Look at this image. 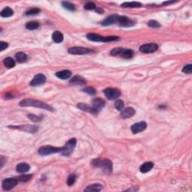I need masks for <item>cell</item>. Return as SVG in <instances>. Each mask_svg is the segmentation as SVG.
Segmentation results:
<instances>
[{
  "mask_svg": "<svg viewBox=\"0 0 192 192\" xmlns=\"http://www.w3.org/2000/svg\"><path fill=\"white\" fill-rule=\"evenodd\" d=\"M20 107H38V108L44 109L47 110H51L54 111V109L49 104H46L43 101H39V100L32 99V98H26V99L22 100L20 102Z\"/></svg>",
  "mask_w": 192,
  "mask_h": 192,
  "instance_id": "6da1fadb",
  "label": "cell"
},
{
  "mask_svg": "<svg viewBox=\"0 0 192 192\" xmlns=\"http://www.w3.org/2000/svg\"><path fill=\"white\" fill-rule=\"evenodd\" d=\"M92 164L96 167L102 168L103 170L108 174L112 172V170H113V163L109 159H95L92 161Z\"/></svg>",
  "mask_w": 192,
  "mask_h": 192,
  "instance_id": "7a4b0ae2",
  "label": "cell"
},
{
  "mask_svg": "<svg viewBox=\"0 0 192 192\" xmlns=\"http://www.w3.org/2000/svg\"><path fill=\"white\" fill-rule=\"evenodd\" d=\"M134 51L130 49H124L122 47H116L110 51V55L113 57H121L125 59H131L133 57Z\"/></svg>",
  "mask_w": 192,
  "mask_h": 192,
  "instance_id": "3957f363",
  "label": "cell"
},
{
  "mask_svg": "<svg viewBox=\"0 0 192 192\" xmlns=\"http://www.w3.org/2000/svg\"><path fill=\"white\" fill-rule=\"evenodd\" d=\"M63 150V147H54L51 146H45L39 148L38 153L41 156H49V155L54 154V153H62Z\"/></svg>",
  "mask_w": 192,
  "mask_h": 192,
  "instance_id": "277c9868",
  "label": "cell"
},
{
  "mask_svg": "<svg viewBox=\"0 0 192 192\" xmlns=\"http://www.w3.org/2000/svg\"><path fill=\"white\" fill-rule=\"evenodd\" d=\"M77 144V140L75 138H71L65 143V147H63V150L62 155L64 156H69L74 150Z\"/></svg>",
  "mask_w": 192,
  "mask_h": 192,
  "instance_id": "5b68a950",
  "label": "cell"
},
{
  "mask_svg": "<svg viewBox=\"0 0 192 192\" xmlns=\"http://www.w3.org/2000/svg\"><path fill=\"white\" fill-rule=\"evenodd\" d=\"M68 53L72 55H86V54H91L93 52L92 50L89 49L86 47H73L68 49Z\"/></svg>",
  "mask_w": 192,
  "mask_h": 192,
  "instance_id": "8992f818",
  "label": "cell"
},
{
  "mask_svg": "<svg viewBox=\"0 0 192 192\" xmlns=\"http://www.w3.org/2000/svg\"><path fill=\"white\" fill-rule=\"evenodd\" d=\"M105 96L109 100H114L118 98L120 96L121 92L118 89L107 88L104 91Z\"/></svg>",
  "mask_w": 192,
  "mask_h": 192,
  "instance_id": "52a82bcc",
  "label": "cell"
},
{
  "mask_svg": "<svg viewBox=\"0 0 192 192\" xmlns=\"http://www.w3.org/2000/svg\"><path fill=\"white\" fill-rule=\"evenodd\" d=\"M159 48V46L156 43H150V44H146L142 45L140 47V52L143 54H150V53H154Z\"/></svg>",
  "mask_w": 192,
  "mask_h": 192,
  "instance_id": "ba28073f",
  "label": "cell"
},
{
  "mask_svg": "<svg viewBox=\"0 0 192 192\" xmlns=\"http://www.w3.org/2000/svg\"><path fill=\"white\" fill-rule=\"evenodd\" d=\"M17 185V180L16 179L8 178L2 182V188L5 191H10L14 188Z\"/></svg>",
  "mask_w": 192,
  "mask_h": 192,
  "instance_id": "9c48e42d",
  "label": "cell"
},
{
  "mask_svg": "<svg viewBox=\"0 0 192 192\" xmlns=\"http://www.w3.org/2000/svg\"><path fill=\"white\" fill-rule=\"evenodd\" d=\"M46 82V77L42 74H38L34 77L32 80L31 81L29 85L31 86H38L43 85Z\"/></svg>",
  "mask_w": 192,
  "mask_h": 192,
  "instance_id": "30bf717a",
  "label": "cell"
},
{
  "mask_svg": "<svg viewBox=\"0 0 192 192\" xmlns=\"http://www.w3.org/2000/svg\"><path fill=\"white\" fill-rule=\"evenodd\" d=\"M147 124L146 122H140L134 124L131 127V130L132 131L133 134H137V133L142 132L143 131L147 128Z\"/></svg>",
  "mask_w": 192,
  "mask_h": 192,
  "instance_id": "8fae6325",
  "label": "cell"
},
{
  "mask_svg": "<svg viewBox=\"0 0 192 192\" xmlns=\"http://www.w3.org/2000/svg\"><path fill=\"white\" fill-rule=\"evenodd\" d=\"M118 23H119V26H123V27H130V26H132L134 25V20L130 19L129 17H125V16L119 17Z\"/></svg>",
  "mask_w": 192,
  "mask_h": 192,
  "instance_id": "7c38bea8",
  "label": "cell"
},
{
  "mask_svg": "<svg viewBox=\"0 0 192 192\" xmlns=\"http://www.w3.org/2000/svg\"><path fill=\"white\" fill-rule=\"evenodd\" d=\"M105 106V101L99 98H95L92 101V107L95 110L97 113L101 111V109Z\"/></svg>",
  "mask_w": 192,
  "mask_h": 192,
  "instance_id": "4fadbf2b",
  "label": "cell"
},
{
  "mask_svg": "<svg viewBox=\"0 0 192 192\" xmlns=\"http://www.w3.org/2000/svg\"><path fill=\"white\" fill-rule=\"evenodd\" d=\"M119 16L116 15V14H113V15H110V17H107L104 21L101 23V25L102 26H110V25H113L114 23H118V20H119Z\"/></svg>",
  "mask_w": 192,
  "mask_h": 192,
  "instance_id": "5bb4252c",
  "label": "cell"
},
{
  "mask_svg": "<svg viewBox=\"0 0 192 192\" xmlns=\"http://www.w3.org/2000/svg\"><path fill=\"white\" fill-rule=\"evenodd\" d=\"M12 128H17V129H20L22 131H26V132L29 133H35L37 131H38V127L35 126V125H19V126H13Z\"/></svg>",
  "mask_w": 192,
  "mask_h": 192,
  "instance_id": "9a60e30c",
  "label": "cell"
},
{
  "mask_svg": "<svg viewBox=\"0 0 192 192\" xmlns=\"http://www.w3.org/2000/svg\"><path fill=\"white\" fill-rule=\"evenodd\" d=\"M135 114V110L132 107H126L124 110H122L120 116L122 119H128L131 117Z\"/></svg>",
  "mask_w": 192,
  "mask_h": 192,
  "instance_id": "2e32d148",
  "label": "cell"
},
{
  "mask_svg": "<svg viewBox=\"0 0 192 192\" xmlns=\"http://www.w3.org/2000/svg\"><path fill=\"white\" fill-rule=\"evenodd\" d=\"M154 167V164L152 161H147L146 163L143 164L140 166V172L143 173H147L150 172L152 169Z\"/></svg>",
  "mask_w": 192,
  "mask_h": 192,
  "instance_id": "e0dca14e",
  "label": "cell"
},
{
  "mask_svg": "<svg viewBox=\"0 0 192 192\" xmlns=\"http://www.w3.org/2000/svg\"><path fill=\"white\" fill-rule=\"evenodd\" d=\"M87 38L89 41H95V42H104V36L98 35L95 33H89L86 35Z\"/></svg>",
  "mask_w": 192,
  "mask_h": 192,
  "instance_id": "ac0fdd59",
  "label": "cell"
},
{
  "mask_svg": "<svg viewBox=\"0 0 192 192\" xmlns=\"http://www.w3.org/2000/svg\"><path fill=\"white\" fill-rule=\"evenodd\" d=\"M77 107L79 109H80V110H83V111L88 112V113H92V114H96V113H97V112L95 111V110L92 107H90V106H89L88 104H86L80 103V104H77Z\"/></svg>",
  "mask_w": 192,
  "mask_h": 192,
  "instance_id": "d6986e66",
  "label": "cell"
},
{
  "mask_svg": "<svg viewBox=\"0 0 192 192\" xmlns=\"http://www.w3.org/2000/svg\"><path fill=\"white\" fill-rule=\"evenodd\" d=\"M56 76L58 78H60V79L66 80L71 77V72L69 70L60 71H58L56 74Z\"/></svg>",
  "mask_w": 192,
  "mask_h": 192,
  "instance_id": "ffe728a7",
  "label": "cell"
},
{
  "mask_svg": "<svg viewBox=\"0 0 192 192\" xmlns=\"http://www.w3.org/2000/svg\"><path fill=\"white\" fill-rule=\"evenodd\" d=\"M30 169V166L26 163H20L18 164L16 167V170L18 173H26Z\"/></svg>",
  "mask_w": 192,
  "mask_h": 192,
  "instance_id": "44dd1931",
  "label": "cell"
},
{
  "mask_svg": "<svg viewBox=\"0 0 192 192\" xmlns=\"http://www.w3.org/2000/svg\"><path fill=\"white\" fill-rule=\"evenodd\" d=\"M70 83L72 84H74V85H83L86 83V80L83 77L77 75L71 80Z\"/></svg>",
  "mask_w": 192,
  "mask_h": 192,
  "instance_id": "7402d4cb",
  "label": "cell"
},
{
  "mask_svg": "<svg viewBox=\"0 0 192 192\" xmlns=\"http://www.w3.org/2000/svg\"><path fill=\"white\" fill-rule=\"evenodd\" d=\"M102 189V185L100 184H93L89 185L84 189V191H100Z\"/></svg>",
  "mask_w": 192,
  "mask_h": 192,
  "instance_id": "603a6c76",
  "label": "cell"
},
{
  "mask_svg": "<svg viewBox=\"0 0 192 192\" xmlns=\"http://www.w3.org/2000/svg\"><path fill=\"white\" fill-rule=\"evenodd\" d=\"M52 38L54 42L61 43L63 42V39H64V37H63V35L62 32H59V31H56V32H54V33H53Z\"/></svg>",
  "mask_w": 192,
  "mask_h": 192,
  "instance_id": "cb8c5ba5",
  "label": "cell"
},
{
  "mask_svg": "<svg viewBox=\"0 0 192 192\" xmlns=\"http://www.w3.org/2000/svg\"><path fill=\"white\" fill-rule=\"evenodd\" d=\"M14 14V11L9 7H6L4 8L1 13H0V16L2 17H10Z\"/></svg>",
  "mask_w": 192,
  "mask_h": 192,
  "instance_id": "d4e9b609",
  "label": "cell"
},
{
  "mask_svg": "<svg viewBox=\"0 0 192 192\" xmlns=\"http://www.w3.org/2000/svg\"><path fill=\"white\" fill-rule=\"evenodd\" d=\"M122 8H140L141 7V3L138 2H124L122 4Z\"/></svg>",
  "mask_w": 192,
  "mask_h": 192,
  "instance_id": "484cf974",
  "label": "cell"
},
{
  "mask_svg": "<svg viewBox=\"0 0 192 192\" xmlns=\"http://www.w3.org/2000/svg\"><path fill=\"white\" fill-rule=\"evenodd\" d=\"M4 65L6 66L8 68H12L15 66V61L13 60L11 57H8V58H5L3 61Z\"/></svg>",
  "mask_w": 192,
  "mask_h": 192,
  "instance_id": "4316f807",
  "label": "cell"
},
{
  "mask_svg": "<svg viewBox=\"0 0 192 192\" xmlns=\"http://www.w3.org/2000/svg\"><path fill=\"white\" fill-rule=\"evenodd\" d=\"M15 58L18 63H24V62L26 61V59H27V56H26V54H25L24 53L19 52L16 54Z\"/></svg>",
  "mask_w": 192,
  "mask_h": 192,
  "instance_id": "83f0119b",
  "label": "cell"
},
{
  "mask_svg": "<svg viewBox=\"0 0 192 192\" xmlns=\"http://www.w3.org/2000/svg\"><path fill=\"white\" fill-rule=\"evenodd\" d=\"M39 27V23L36 21H30L26 24V28L29 30H34Z\"/></svg>",
  "mask_w": 192,
  "mask_h": 192,
  "instance_id": "f1b7e54d",
  "label": "cell"
},
{
  "mask_svg": "<svg viewBox=\"0 0 192 192\" xmlns=\"http://www.w3.org/2000/svg\"><path fill=\"white\" fill-rule=\"evenodd\" d=\"M62 5H63V6L65 8H66V9L69 10V11H75V10H76V7H75V5H74V4L71 3V2H62Z\"/></svg>",
  "mask_w": 192,
  "mask_h": 192,
  "instance_id": "f546056e",
  "label": "cell"
},
{
  "mask_svg": "<svg viewBox=\"0 0 192 192\" xmlns=\"http://www.w3.org/2000/svg\"><path fill=\"white\" fill-rule=\"evenodd\" d=\"M75 180H76V176L74 174H71L67 179V185L68 186H71L72 185L74 184Z\"/></svg>",
  "mask_w": 192,
  "mask_h": 192,
  "instance_id": "4dcf8cb0",
  "label": "cell"
},
{
  "mask_svg": "<svg viewBox=\"0 0 192 192\" xmlns=\"http://www.w3.org/2000/svg\"><path fill=\"white\" fill-rule=\"evenodd\" d=\"M124 106H125V104H124L123 101H122V100H118V101H116L115 102V107H116L117 110H123Z\"/></svg>",
  "mask_w": 192,
  "mask_h": 192,
  "instance_id": "1f68e13d",
  "label": "cell"
},
{
  "mask_svg": "<svg viewBox=\"0 0 192 192\" xmlns=\"http://www.w3.org/2000/svg\"><path fill=\"white\" fill-rule=\"evenodd\" d=\"M39 12H40L39 8H31L30 10L26 11V15H35V14H38Z\"/></svg>",
  "mask_w": 192,
  "mask_h": 192,
  "instance_id": "d6a6232c",
  "label": "cell"
},
{
  "mask_svg": "<svg viewBox=\"0 0 192 192\" xmlns=\"http://www.w3.org/2000/svg\"><path fill=\"white\" fill-rule=\"evenodd\" d=\"M83 91L84 92L87 93V94L92 95H95L96 93V90L94 88H92V87H89V86L84 88L83 89Z\"/></svg>",
  "mask_w": 192,
  "mask_h": 192,
  "instance_id": "836d02e7",
  "label": "cell"
},
{
  "mask_svg": "<svg viewBox=\"0 0 192 192\" xmlns=\"http://www.w3.org/2000/svg\"><path fill=\"white\" fill-rule=\"evenodd\" d=\"M148 25L149 26L153 28H160L161 27V24L157 22L156 20H150L148 22Z\"/></svg>",
  "mask_w": 192,
  "mask_h": 192,
  "instance_id": "e575fe53",
  "label": "cell"
},
{
  "mask_svg": "<svg viewBox=\"0 0 192 192\" xmlns=\"http://www.w3.org/2000/svg\"><path fill=\"white\" fill-rule=\"evenodd\" d=\"M84 8H85V9L86 10H94V9H96V5L95 4L93 3V2H87L86 4L85 5V6H84Z\"/></svg>",
  "mask_w": 192,
  "mask_h": 192,
  "instance_id": "d590c367",
  "label": "cell"
},
{
  "mask_svg": "<svg viewBox=\"0 0 192 192\" xmlns=\"http://www.w3.org/2000/svg\"><path fill=\"white\" fill-rule=\"evenodd\" d=\"M119 40L117 36H107L104 38V42H110V41H115Z\"/></svg>",
  "mask_w": 192,
  "mask_h": 192,
  "instance_id": "8d00e7d4",
  "label": "cell"
},
{
  "mask_svg": "<svg viewBox=\"0 0 192 192\" xmlns=\"http://www.w3.org/2000/svg\"><path fill=\"white\" fill-rule=\"evenodd\" d=\"M31 178H32V175H22L19 177L18 180H20V182H27L30 180Z\"/></svg>",
  "mask_w": 192,
  "mask_h": 192,
  "instance_id": "74e56055",
  "label": "cell"
},
{
  "mask_svg": "<svg viewBox=\"0 0 192 192\" xmlns=\"http://www.w3.org/2000/svg\"><path fill=\"white\" fill-rule=\"evenodd\" d=\"M28 118L30 119L32 122H39V121L41 119V117H39V116H35V115L34 114H29L28 115Z\"/></svg>",
  "mask_w": 192,
  "mask_h": 192,
  "instance_id": "f35d334b",
  "label": "cell"
},
{
  "mask_svg": "<svg viewBox=\"0 0 192 192\" xmlns=\"http://www.w3.org/2000/svg\"><path fill=\"white\" fill-rule=\"evenodd\" d=\"M191 70H192V65L191 64L187 65L185 66L182 68V72L185 74H191Z\"/></svg>",
  "mask_w": 192,
  "mask_h": 192,
  "instance_id": "ab89813d",
  "label": "cell"
},
{
  "mask_svg": "<svg viewBox=\"0 0 192 192\" xmlns=\"http://www.w3.org/2000/svg\"><path fill=\"white\" fill-rule=\"evenodd\" d=\"M8 47V43L5 42V41H1V42H0V51H3L4 50L7 49V47Z\"/></svg>",
  "mask_w": 192,
  "mask_h": 192,
  "instance_id": "60d3db41",
  "label": "cell"
},
{
  "mask_svg": "<svg viewBox=\"0 0 192 192\" xmlns=\"http://www.w3.org/2000/svg\"><path fill=\"white\" fill-rule=\"evenodd\" d=\"M1 161V168H2V167L4 166V164L6 162V159H5L4 156H1V161Z\"/></svg>",
  "mask_w": 192,
  "mask_h": 192,
  "instance_id": "b9f144b4",
  "label": "cell"
},
{
  "mask_svg": "<svg viewBox=\"0 0 192 192\" xmlns=\"http://www.w3.org/2000/svg\"><path fill=\"white\" fill-rule=\"evenodd\" d=\"M173 2H174V1H172V2H164L163 5H169V4L173 3Z\"/></svg>",
  "mask_w": 192,
  "mask_h": 192,
  "instance_id": "7bdbcfd3",
  "label": "cell"
}]
</instances>
